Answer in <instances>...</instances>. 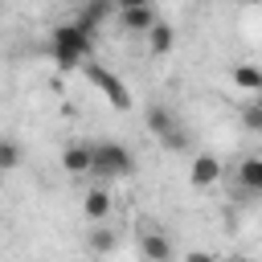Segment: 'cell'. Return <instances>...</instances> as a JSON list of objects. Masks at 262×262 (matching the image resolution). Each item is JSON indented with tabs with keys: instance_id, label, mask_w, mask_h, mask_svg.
I'll use <instances>...</instances> for the list:
<instances>
[{
	"instance_id": "13",
	"label": "cell",
	"mask_w": 262,
	"mask_h": 262,
	"mask_svg": "<svg viewBox=\"0 0 262 262\" xmlns=\"http://www.w3.org/2000/svg\"><path fill=\"white\" fill-rule=\"evenodd\" d=\"M229 78H233V86H237V90H246V94H262V70H258V66L242 61V66H233V70H229Z\"/></svg>"
},
{
	"instance_id": "17",
	"label": "cell",
	"mask_w": 262,
	"mask_h": 262,
	"mask_svg": "<svg viewBox=\"0 0 262 262\" xmlns=\"http://www.w3.org/2000/svg\"><path fill=\"white\" fill-rule=\"evenodd\" d=\"M160 147H164V151H188L192 143H188V131H184V127H176V131H168V135L160 139Z\"/></svg>"
},
{
	"instance_id": "4",
	"label": "cell",
	"mask_w": 262,
	"mask_h": 262,
	"mask_svg": "<svg viewBox=\"0 0 262 262\" xmlns=\"http://www.w3.org/2000/svg\"><path fill=\"white\" fill-rule=\"evenodd\" d=\"M139 254L147 262H176V246L160 225H143L139 229Z\"/></svg>"
},
{
	"instance_id": "5",
	"label": "cell",
	"mask_w": 262,
	"mask_h": 262,
	"mask_svg": "<svg viewBox=\"0 0 262 262\" xmlns=\"http://www.w3.org/2000/svg\"><path fill=\"white\" fill-rule=\"evenodd\" d=\"M221 160L217 156H209V151H201V156H192V168H188V184L192 188H213L217 180H221Z\"/></svg>"
},
{
	"instance_id": "7",
	"label": "cell",
	"mask_w": 262,
	"mask_h": 262,
	"mask_svg": "<svg viewBox=\"0 0 262 262\" xmlns=\"http://www.w3.org/2000/svg\"><path fill=\"white\" fill-rule=\"evenodd\" d=\"M143 119H147V131H151L156 139H164L168 131H176V127H180L176 111H172V106H164V102H151V106L143 111Z\"/></svg>"
},
{
	"instance_id": "11",
	"label": "cell",
	"mask_w": 262,
	"mask_h": 262,
	"mask_svg": "<svg viewBox=\"0 0 262 262\" xmlns=\"http://www.w3.org/2000/svg\"><path fill=\"white\" fill-rule=\"evenodd\" d=\"M82 213H86V221H106L111 217V192L106 188H90L82 196Z\"/></svg>"
},
{
	"instance_id": "19",
	"label": "cell",
	"mask_w": 262,
	"mask_h": 262,
	"mask_svg": "<svg viewBox=\"0 0 262 262\" xmlns=\"http://www.w3.org/2000/svg\"><path fill=\"white\" fill-rule=\"evenodd\" d=\"M119 8H139V4H151V0H115Z\"/></svg>"
},
{
	"instance_id": "12",
	"label": "cell",
	"mask_w": 262,
	"mask_h": 262,
	"mask_svg": "<svg viewBox=\"0 0 262 262\" xmlns=\"http://www.w3.org/2000/svg\"><path fill=\"white\" fill-rule=\"evenodd\" d=\"M172 45H176L172 25H168V20H156V25H151V33H147V53H151V57H164Z\"/></svg>"
},
{
	"instance_id": "14",
	"label": "cell",
	"mask_w": 262,
	"mask_h": 262,
	"mask_svg": "<svg viewBox=\"0 0 262 262\" xmlns=\"http://www.w3.org/2000/svg\"><path fill=\"white\" fill-rule=\"evenodd\" d=\"M115 246H119V233L106 229L102 221H94V229L86 233V250H90V254H111Z\"/></svg>"
},
{
	"instance_id": "18",
	"label": "cell",
	"mask_w": 262,
	"mask_h": 262,
	"mask_svg": "<svg viewBox=\"0 0 262 262\" xmlns=\"http://www.w3.org/2000/svg\"><path fill=\"white\" fill-rule=\"evenodd\" d=\"M184 262H217V254H209V250H192Z\"/></svg>"
},
{
	"instance_id": "6",
	"label": "cell",
	"mask_w": 262,
	"mask_h": 262,
	"mask_svg": "<svg viewBox=\"0 0 262 262\" xmlns=\"http://www.w3.org/2000/svg\"><path fill=\"white\" fill-rule=\"evenodd\" d=\"M119 20H123V29H127V33L147 37V33H151V25H156L160 16H156V8H151V4H139V8H119Z\"/></svg>"
},
{
	"instance_id": "1",
	"label": "cell",
	"mask_w": 262,
	"mask_h": 262,
	"mask_svg": "<svg viewBox=\"0 0 262 262\" xmlns=\"http://www.w3.org/2000/svg\"><path fill=\"white\" fill-rule=\"evenodd\" d=\"M135 172V156L131 147L115 143V139H98L90 143V176L94 180H123Z\"/></svg>"
},
{
	"instance_id": "2",
	"label": "cell",
	"mask_w": 262,
	"mask_h": 262,
	"mask_svg": "<svg viewBox=\"0 0 262 262\" xmlns=\"http://www.w3.org/2000/svg\"><path fill=\"white\" fill-rule=\"evenodd\" d=\"M90 49H94V37H86L74 20H70V25H57L53 37H49V53H53V61H57L61 70H78V66L90 57Z\"/></svg>"
},
{
	"instance_id": "10",
	"label": "cell",
	"mask_w": 262,
	"mask_h": 262,
	"mask_svg": "<svg viewBox=\"0 0 262 262\" xmlns=\"http://www.w3.org/2000/svg\"><path fill=\"white\" fill-rule=\"evenodd\" d=\"M106 12H111V0H90V4L78 12V20H74V25H78L86 37H94V33H98V25L106 20Z\"/></svg>"
},
{
	"instance_id": "9",
	"label": "cell",
	"mask_w": 262,
	"mask_h": 262,
	"mask_svg": "<svg viewBox=\"0 0 262 262\" xmlns=\"http://www.w3.org/2000/svg\"><path fill=\"white\" fill-rule=\"evenodd\" d=\"M237 184L250 196H262V156H246L237 164Z\"/></svg>"
},
{
	"instance_id": "3",
	"label": "cell",
	"mask_w": 262,
	"mask_h": 262,
	"mask_svg": "<svg viewBox=\"0 0 262 262\" xmlns=\"http://www.w3.org/2000/svg\"><path fill=\"white\" fill-rule=\"evenodd\" d=\"M78 70L86 74V82H90V86H98V90L106 94V102H111L115 111H131V90H127V86H123L106 66H98V61H90V57H86Z\"/></svg>"
},
{
	"instance_id": "15",
	"label": "cell",
	"mask_w": 262,
	"mask_h": 262,
	"mask_svg": "<svg viewBox=\"0 0 262 262\" xmlns=\"http://www.w3.org/2000/svg\"><path fill=\"white\" fill-rule=\"evenodd\" d=\"M242 127L254 131V135H262V94H250V98H246V106H242Z\"/></svg>"
},
{
	"instance_id": "20",
	"label": "cell",
	"mask_w": 262,
	"mask_h": 262,
	"mask_svg": "<svg viewBox=\"0 0 262 262\" xmlns=\"http://www.w3.org/2000/svg\"><path fill=\"white\" fill-rule=\"evenodd\" d=\"M0 188H4V172H0Z\"/></svg>"
},
{
	"instance_id": "8",
	"label": "cell",
	"mask_w": 262,
	"mask_h": 262,
	"mask_svg": "<svg viewBox=\"0 0 262 262\" xmlns=\"http://www.w3.org/2000/svg\"><path fill=\"white\" fill-rule=\"evenodd\" d=\"M61 168H66V176H90V143H66Z\"/></svg>"
},
{
	"instance_id": "16",
	"label": "cell",
	"mask_w": 262,
	"mask_h": 262,
	"mask_svg": "<svg viewBox=\"0 0 262 262\" xmlns=\"http://www.w3.org/2000/svg\"><path fill=\"white\" fill-rule=\"evenodd\" d=\"M20 160H25L20 143H16V139H0V172H12V168H20Z\"/></svg>"
}]
</instances>
